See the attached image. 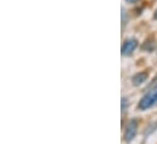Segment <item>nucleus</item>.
<instances>
[{"label": "nucleus", "instance_id": "1", "mask_svg": "<svg viewBox=\"0 0 157 144\" xmlns=\"http://www.w3.org/2000/svg\"><path fill=\"white\" fill-rule=\"evenodd\" d=\"M157 105V89H155L154 92H150L147 94H145L143 97V99L139 102L138 109L140 110H146L149 108H152Z\"/></svg>", "mask_w": 157, "mask_h": 144}, {"label": "nucleus", "instance_id": "2", "mask_svg": "<svg viewBox=\"0 0 157 144\" xmlns=\"http://www.w3.org/2000/svg\"><path fill=\"white\" fill-rule=\"evenodd\" d=\"M136 131H138V122H136L135 120H133V121H130V122L128 123V126H127V128H125V134H124L125 141H128V142L132 141V139L135 137Z\"/></svg>", "mask_w": 157, "mask_h": 144}, {"label": "nucleus", "instance_id": "3", "mask_svg": "<svg viewBox=\"0 0 157 144\" xmlns=\"http://www.w3.org/2000/svg\"><path fill=\"white\" fill-rule=\"evenodd\" d=\"M136 46H138V42L135 39H128L124 42V44L122 46V54L123 55H130L135 50Z\"/></svg>", "mask_w": 157, "mask_h": 144}, {"label": "nucleus", "instance_id": "4", "mask_svg": "<svg viewBox=\"0 0 157 144\" xmlns=\"http://www.w3.org/2000/svg\"><path fill=\"white\" fill-rule=\"evenodd\" d=\"M146 78H147V73L146 72H139L138 74H135L133 77V84L134 86H139V84L144 83L146 81Z\"/></svg>", "mask_w": 157, "mask_h": 144}, {"label": "nucleus", "instance_id": "5", "mask_svg": "<svg viewBox=\"0 0 157 144\" xmlns=\"http://www.w3.org/2000/svg\"><path fill=\"white\" fill-rule=\"evenodd\" d=\"M152 82H154V83H151V84L149 86V88H150V89H151V88H154L155 86H157V77L155 78V79H154V81H152Z\"/></svg>", "mask_w": 157, "mask_h": 144}, {"label": "nucleus", "instance_id": "6", "mask_svg": "<svg viewBox=\"0 0 157 144\" xmlns=\"http://www.w3.org/2000/svg\"><path fill=\"white\" fill-rule=\"evenodd\" d=\"M125 1H128V2L133 4V2H136V1H139V0H125Z\"/></svg>", "mask_w": 157, "mask_h": 144}, {"label": "nucleus", "instance_id": "7", "mask_svg": "<svg viewBox=\"0 0 157 144\" xmlns=\"http://www.w3.org/2000/svg\"><path fill=\"white\" fill-rule=\"evenodd\" d=\"M155 18L157 20V9H156V11H155Z\"/></svg>", "mask_w": 157, "mask_h": 144}]
</instances>
